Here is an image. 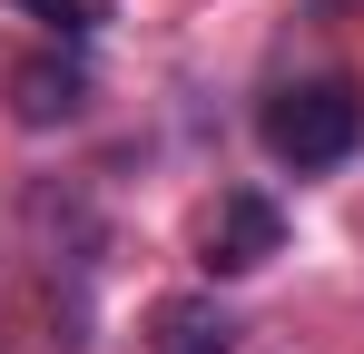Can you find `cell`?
Segmentation results:
<instances>
[{"mask_svg": "<svg viewBox=\"0 0 364 354\" xmlns=\"http://www.w3.org/2000/svg\"><path fill=\"white\" fill-rule=\"evenodd\" d=\"M256 138H266L276 168H296V177L345 168V158L364 148V99L345 89V79H296V89H276V99L256 109Z\"/></svg>", "mask_w": 364, "mask_h": 354, "instance_id": "obj_1", "label": "cell"}, {"mask_svg": "<svg viewBox=\"0 0 364 354\" xmlns=\"http://www.w3.org/2000/svg\"><path fill=\"white\" fill-rule=\"evenodd\" d=\"M276 246H286V217H276V197H256V187H227V197H217V217H207V266H217V276H256Z\"/></svg>", "mask_w": 364, "mask_h": 354, "instance_id": "obj_2", "label": "cell"}, {"mask_svg": "<svg viewBox=\"0 0 364 354\" xmlns=\"http://www.w3.org/2000/svg\"><path fill=\"white\" fill-rule=\"evenodd\" d=\"M89 109V69H79V59H20V69H10V118H20V128H69V118Z\"/></svg>", "mask_w": 364, "mask_h": 354, "instance_id": "obj_3", "label": "cell"}, {"mask_svg": "<svg viewBox=\"0 0 364 354\" xmlns=\"http://www.w3.org/2000/svg\"><path fill=\"white\" fill-rule=\"evenodd\" d=\"M148 354H237V325L217 295H168L148 315Z\"/></svg>", "mask_w": 364, "mask_h": 354, "instance_id": "obj_4", "label": "cell"}, {"mask_svg": "<svg viewBox=\"0 0 364 354\" xmlns=\"http://www.w3.org/2000/svg\"><path fill=\"white\" fill-rule=\"evenodd\" d=\"M10 10H30V20H50L60 40H89V30L109 20V0H10Z\"/></svg>", "mask_w": 364, "mask_h": 354, "instance_id": "obj_5", "label": "cell"}]
</instances>
